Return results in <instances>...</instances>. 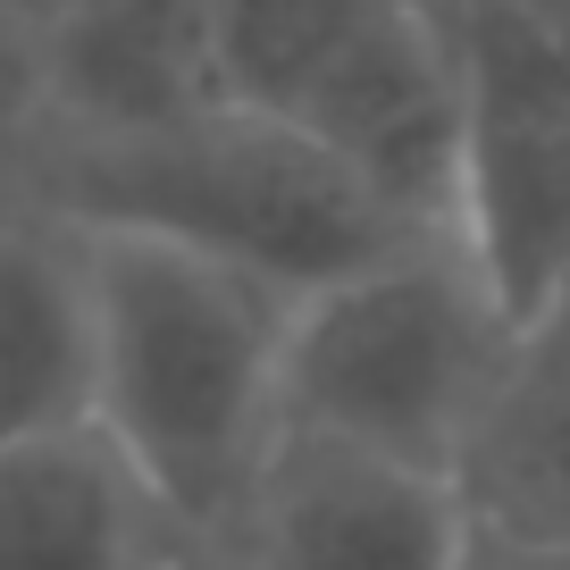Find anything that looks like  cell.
I'll return each instance as SVG.
<instances>
[{
    "instance_id": "obj_11",
    "label": "cell",
    "mask_w": 570,
    "mask_h": 570,
    "mask_svg": "<svg viewBox=\"0 0 570 570\" xmlns=\"http://www.w3.org/2000/svg\"><path fill=\"white\" fill-rule=\"evenodd\" d=\"M370 0H210V42H218V92L235 109L285 118L303 85L336 59V42L361 26Z\"/></svg>"
},
{
    "instance_id": "obj_8",
    "label": "cell",
    "mask_w": 570,
    "mask_h": 570,
    "mask_svg": "<svg viewBox=\"0 0 570 570\" xmlns=\"http://www.w3.org/2000/svg\"><path fill=\"white\" fill-rule=\"evenodd\" d=\"M194 553L202 537L92 420L0 453V570H185Z\"/></svg>"
},
{
    "instance_id": "obj_3",
    "label": "cell",
    "mask_w": 570,
    "mask_h": 570,
    "mask_svg": "<svg viewBox=\"0 0 570 570\" xmlns=\"http://www.w3.org/2000/svg\"><path fill=\"white\" fill-rule=\"evenodd\" d=\"M520 327L453 235L394 244L386 261L285 311L277 436H327L386 462L462 479V453L512 370Z\"/></svg>"
},
{
    "instance_id": "obj_14",
    "label": "cell",
    "mask_w": 570,
    "mask_h": 570,
    "mask_svg": "<svg viewBox=\"0 0 570 570\" xmlns=\"http://www.w3.org/2000/svg\"><path fill=\"white\" fill-rule=\"evenodd\" d=\"M18 101H26V85H18V59L0 51V135H9V118H18Z\"/></svg>"
},
{
    "instance_id": "obj_5",
    "label": "cell",
    "mask_w": 570,
    "mask_h": 570,
    "mask_svg": "<svg viewBox=\"0 0 570 570\" xmlns=\"http://www.w3.org/2000/svg\"><path fill=\"white\" fill-rule=\"evenodd\" d=\"M361 194L411 235H453V160H462V68L445 0H370L303 101L285 109Z\"/></svg>"
},
{
    "instance_id": "obj_10",
    "label": "cell",
    "mask_w": 570,
    "mask_h": 570,
    "mask_svg": "<svg viewBox=\"0 0 570 570\" xmlns=\"http://www.w3.org/2000/svg\"><path fill=\"white\" fill-rule=\"evenodd\" d=\"M462 495L487 546L570 553V277L520 327L512 370L462 453Z\"/></svg>"
},
{
    "instance_id": "obj_12",
    "label": "cell",
    "mask_w": 570,
    "mask_h": 570,
    "mask_svg": "<svg viewBox=\"0 0 570 570\" xmlns=\"http://www.w3.org/2000/svg\"><path fill=\"white\" fill-rule=\"evenodd\" d=\"M59 9H68V0H0V51L18 59V76H26V51L42 42V26H51Z\"/></svg>"
},
{
    "instance_id": "obj_7",
    "label": "cell",
    "mask_w": 570,
    "mask_h": 570,
    "mask_svg": "<svg viewBox=\"0 0 570 570\" xmlns=\"http://www.w3.org/2000/svg\"><path fill=\"white\" fill-rule=\"evenodd\" d=\"M18 85V118L51 135H151L227 109L210 0H68Z\"/></svg>"
},
{
    "instance_id": "obj_1",
    "label": "cell",
    "mask_w": 570,
    "mask_h": 570,
    "mask_svg": "<svg viewBox=\"0 0 570 570\" xmlns=\"http://www.w3.org/2000/svg\"><path fill=\"white\" fill-rule=\"evenodd\" d=\"M92 428L185 537L218 546L277 445L285 294L160 235L85 227Z\"/></svg>"
},
{
    "instance_id": "obj_4",
    "label": "cell",
    "mask_w": 570,
    "mask_h": 570,
    "mask_svg": "<svg viewBox=\"0 0 570 570\" xmlns=\"http://www.w3.org/2000/svg\"><path fill=\"white\" fill-rule=\"evenodd\" d=\"M462 68L453 244L529 327L570 277V51L529 0H445Z\"/></svg>"
},
{
    "instance_id": "obj_6",
    "label": "cell",
    "mask_w": 570,
    "mask_h": 570,
    "mask_svg": "<svg viewBox=\"0 0 570 570\" xmlns=\"http://www.w3.org/2000/svg\"><path fill=\"white\" fill-rule=\"evenodd\" d=\"M218 553L227 570H470L479 520L462 479L327 436H277Z\"/></svg>"
},
{
    "instance_id": "obj_2",
    "label": "cell",
    "mask_w": 570,
    "mask_h": 570,
    "mask_svg": "<svg viewBox=\"0 0 570 570\" xmlns=\"http://www.w3.org/2000/svg\"><path fill=\"white\" fill-rule=\"evenodd\" d=\"M0 194L35 202L68 227H118L210 252L277 285L285 303L386 261L394 244H420L311 135L235 101L151 126V135H51V126L9 118Z\"/></svg>"
},
{
    "instance_id": "obj_15",
    "label": "cell",
    "mask_w": 570,
    "mask_h": 570,
    "mask_svg": "<svg viewBox=\"0 0 570 570\" xmlns=\"http://www.w3.org/2000/svg\"><path fill=\"white\" fill-rule=\"evenodd\" d=\"M185 570H227V553H218V546H202V553H194Z\"/></svg>"
},
{
    "instance_id": "obj_13",
    "label": "cell",
    "mask_w": 570,
    "mask_h": 570,
    "mask_svg": "<svg viewBox=\"0 0 570 570\" xmlns=\"http://www.w3.org/2000/svg\"><path fill=\"white\" fill-rule=\"evenodd\" d=\"M470 570H570V553H512V546H487L479 537V562Z\"/></svg>"
},
{
    "instance_id": "obj_9",
    "label": "cell",
    "mask_w": 570,
    "mask_h": 570,
    "mask_svg": "<svg viewBox=\"0 0 570 570\" xmlns=\"http://www.w3.org/2000/svg\"><path fill=\"white\" fill-rule=\"evenodd\" d=\"M92 420L85 227L0 194V453Z\"/></svg>"
}]
</instances>
